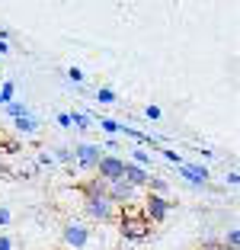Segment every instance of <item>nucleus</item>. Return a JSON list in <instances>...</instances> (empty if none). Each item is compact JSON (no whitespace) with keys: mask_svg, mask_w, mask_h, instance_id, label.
I'll list each match as a JSON object with an SVG mask.
<instances>
[{"mask_svg":"<svg viewBox=\"0 0 240 250\" xmlns=\"http://www.w3.org/2000/svg\"><path fill=\"white\" fill-rule=\"evenodd\" d=\"M71 151H74V164L83 167V170H96V164H100V157H102V147L93 145V141H80Z\"/></svg>","mask_w":240,"mask_h":250,"instance_id":"obj_4","label":"nucleus"},{"mask_svg":"<svg viewBox=\"0 0 240 250\" xmlns=\"http://www.w3.org/2000/svg\"><path fill=\"white\" fill-rule=\"evenodd\" d=\"M199 250H227V247L221 241H211V237H208V241H202V247H199Z\"/></svg>","mask_w":240,"mask_h":250,"instance_id":"obj_23","label":"nucleus"},{"mask_svg":"<svg viewBox=\"0 0 240 250\" xmlns=\"http://www.w3.org/2000/svg\"><path fill=\"white\" fill-rule=\"evenodd\" d=\"M13 96H16V87L7 81L3 87H0V103H3V106H7V103H13Z\"/></svg>","mask_w":240,"mask_h":250,"instance_id":"obj_20","label":"nucleus"},{"mask_svg":"<svg viewBox=\"0 0 240 250\" xmlns=\"http://www.w3.org/2000/svg\"><path fill=\"white\" fill-rule=\"evenodd\" d=\"M67 119H71V125H77L80 132L90 128V116H83V112H67Z\"/></svg>","mask_w":240,"mask_h":250,"instance_id":"obj_16","label":"nucleus"},{"mask_svg":"<svg viewBox=\"0 0 240 250\" xmlns=\"http://www.w3.org/2000/svg\"><path fill=\"white\" fill-rule=\"evenodd\" d=\"M160 154L167 157V161H170V164H176V167H180V164H182V157H180V154H176V151H160Z\"/></svg>","mask_w":240,"mask_h":250,"instance_id":"obj_24","label":"nucleus"},{"mask_svg":"<svg viewBox=\"0 0 240 250\" xmlns=\"http://www.w3.org/2000/svg\"><path fill=\"white\" fill-rule=\"evenodd\" d=\"M13 122H16V132L20 135H36L39 132V122L32 116H20V119H13Z\"/></svg>","mask_w":240,"mask_h":250,"instance_id":"obj_10","label":"nucleus"},{"mask_svg":"<svg viewBox=\"0 0 240 250\" xmlns=\"http://www.w3.org/2000/svg\"><path fill=\"white\" fill-rule=\"evenodd\" d=\"M80 192H83V199L87 196H106V183L102 180H87V183H80Z\"/></svg>","mask_w":240,"mask_h":250,"instance_id":"obj_11","label":"nucleus"},{"mask_svg":"<svg viewBox=\"0 0 240 250\" xmlns=\"http://www.w3.org/2000/svg\"><path fill=\"white\" fill-rule=\"evenodd\" d=\"M144 116H147V119H160V106H147Z\"/></svg>","mask_w":240,"mask_h":250,"instance_id":"obj_26","label":"nucleus"},{"mask_svg":"<svg viewBox=\"0 0 240 250\" xmlns=\"http://www.w3.org/2000/svg\"><path fill=\"white\" fill-rule=\"evenodd\" d=\"M100 128L106 135H119V132H122V125H119L116 119H100Z\"/></svg>","mask_w":240,"mask_h":250,"instance_id":"obj_19","label":"nucleus"},{"mask_svg":"<svg viewBox=\"0 0 240 250\" xmlns=\"http://www.w3.org/2000/svg\"><path fill=\"white\" fill-rule=\"evenodd\" d=\"M122 180L128 186H135V189H141V186H147V180H151V173L141 167H135L131 161H125V170H122Z\"/></svg>","mask_w":240,"mask_h":250,"instance_id":"obj_9","label":"nucleus"},{"mask_svg":"<svg viewBox=\"0 0 240 250\" xmlns=\"http://www.w3.org/2000/svg\"><path fill=\"white\" fill-rule=\"evenodd\" d=\"M180 173H182L186 180H189L192 186H205V183L211 180L208 167H202V164H186V161H182V164H180Z\"/></svg>","mask_w":240,"mask_h":250,"instance_id":"obj_8","label":"nucleus"},{"mask_svg":"<svg viewBox=\"0 0 240 250\" xmlns=\"http://www.w3.org/2000/svg\"><path fill=\"white\" fill-rule=\"evenodd\" d=\"M61 241H64L67 247H74V250H83L90 244V231L83 228L80 221H67L64 231H61Z\"/></svg>","mask_w":240,"mask_h":250,"instance_id":"obj_7","label":"nucleus"},{"mask_svg":"<svg viewBox=\"0 0 240 250\" xmlns=\"http://www.w3.org/2000/svg\"><path fill=\"white\" fill-rule=\"evenodd\" d=\"M96 103H116V90L100 87V90H96Z\"/></svg>","mask_w":240,"mask_h":250,"instance_id":"obj_21","label":"nucleus"},{"mask_svg":"<svg viewBox=\"0 0 240 250\" xmlns=\"http://www.w3.org/2000/svg\"><path fill=\"white\" fill-rule=\"evenodd\" d=\"M170 212H173V202H170L167 196H154V192H147L141 215H144L151 225H160V221H167V218H170Z\"/></svg>","mask_w":240,"mask_h":250,"instance_id":"obj_2","label":"nucleus"},{"mask_svg":"<svg viewBox=\"0 0 240 250\" xmlns=\"http://www.w3.org/2000/svg\"><path fill=\"white\" fill-rule=\"evenodd\" d=\"M39 164H42V167H51V164H55V161H51V154H48V151H45V154H39Z\"/></svg>","mask_w":240,"mask_h":250,"instance_id":"obj_29","label":"nucleus"},{"mask_svg":"<svg viewBox=\"0 0 240 250\" xmlns=\"http://www.w3.org/2000/svg\"><path fill=\"white\" fill-rule=\"evenodd\" d=\"M151 228L154 225L138 212V208H122V212H119V234H122L125 241H131V244L147 241V237L154 234Z\"/></svg>","mask_w":240,"mask_h":250,"instance_id":"obj_1","label":"nucleus"},{"mask_svg":"<svg viewBox=\"0 0 240 250\" xmlns=\"http://www.w3.org/2000/svg\"><path fill=\"white\" fill-rule=\"evenodd\" d=\"M240 183V173L237 170H231V173H227V186H237Z\"/></svg>","mask_w":240,"mask_h":250,"instance_id":"obj_28","label":"nucleus"},{"mask_svg":"<svg viewBox=\"0 0 240 250\" xmlns=\"http://www.w3.org/2000/svg\"><path fill=\"white\" fill-rule=\"evenodd\" d=\"M51 161H61V164H74V151L67 145H58L55 147V157H51Z\"/></svg>","mask_w":240,"mask_h":250,"instance_id":"obj_14","label":"nucleus"},{"mask_svg":"<svg viewBox=\"0 0 240 250\" xmlns=\"http://www.w3.org/2000/svg\"><path fill=\"white\" fill-rule=\"evenodd\" d=\"M122 170H125V161L116 154H102L100 164H96V180L102 183H119L122 180Z\"/></svg>","mask_w":240,"mask_h":250,"instance_id":"obj_3","label":"nucleus"},{"mask_svg":"<svg viewBox=\"0 0 240 250\" xmlns=\"http://www.w3.org/2000/svg\"><path fill=\"white\" fill-rule=\"evenodd\" d=\"M122 132L128 135V138L141 141V145H151V147H157V138H151V135H141V132H135V128H125V125H122Z\"/></svg>","mask_w":240,"mask_h":250,"instance_id":"obj_15","label":"nucleus"},{"mask_svg":"<svg viewBox=\"0 0 240 250\" xmlns=\"http://www.w3.org/2000/svg\"><path fill=\"white\" fill-rule=\"evenodd\" d=\"M147 189L154 192V196H167V189H170V183L163 177H151L147 180Z\"/></svg>","mask_w":240,"mask_h":250,"instance_id":"obj_12","label":"nucleus"},{"mask_svg":"<svg viewBox=\"0 0 240 250\" xmlns=\"http://www.w3.org/2000/svg\"><path fill=\"white\" fill-rule=\"evenodd\" d=\"M7 112H10V119L32 116V109H29V106H26V103H16V100H13V103H7Z\"/></svg>","mask_w":240,"mask_h":250,"instance_id":"obj_13","label":"nucleus"},{"mask_svg":"<svg viewBox=\"0 0 240 250\" xmlns=\"http://www.w3.org/2000/svg\"><path fill=\"white\" fill-rule=\"evenodd\" d=\"M83 212H87L90 218H96V221H112L119 208L112 206L106 196H87L83 199Z\"/></svg>","mask_w":240,"mask_h":250,"instance_id":"obj_5","label":"nucleus"},{"mask_svg":"<svg viewBox=\"0 0 240 250\" xmlns=\"http://www.w3.org/2000/svg\"><path fill=\"white\" fill-rule=\"evenodd\" d=\"M58 125H61V128H71V119H67V112H61V116H58Z\"/></svg>","mask_w":240,"mask_h":250,"instance_id":"obj_30","label":"nucleus"},{"mask_svg":"<svg viewBox=\"0 0 240 250\" xmlns=\"http://www.w3.org/2000/svg\"><path fill=\"white\" fill-rule=\"evenodd\" d=\"M135 196H138V189H135V186H128L125 180H119V183H106V199H109L116 208H125Z\"/></svg>","mask_w":240,"mask_h":250,"instance_id":"obj_6","label":"nucleus"},{"mask_svg":"<svg viewBox=\"0 0 240 250\" xmlns=\"http://www.w3.org/2000/svg\"><path fill=\"white\" fill-rule=\"evenodd\" d=\"M67 81L71 83H83V71H80V67H67Z\"/></svg>","mask_w":240,"mask_h":250,"instance_id":"obj_22","label":"nucleus"},{"mask_svg":"<svg viewBox=\"0 0 240 250\" xmlns=\"http://www.w3.org/2000/svg\"><path fill=\"white\" fill-rule=\"evenodd\" d=\"M3 225H10V208L7 206H0V228H3Z\"/></svg>","mask_w":240,"mask_h":250,"instance_id":"obj_25","label":"nucleus"},{"mask_svg":"<svg viewBox=\"0 0 240 250\" xmlns=\"http://www.w3.org/2000/svg\"><path fill=\"white\" fill-rule=\"evenodd\" d=\"M221 244H224L227 250H240V231H237V228H231V231L224 234V241H221Z\"/></svg>","mask_w":240,"mask_h":250,"instance_id":"obj_17","label":"nucleus"},{"mask_svg":"<svg viewBox=\"0 0 240 250\" xmlns=\"http://www.w3.org/2000/svg\"><path fill=\"white\" fill-rule=\"evenodd\" d=\"M0 250H13V241L7 234H0Z\"/></svg>","mask_w":240,"mask_h":250,"instance_id":"obj_27","label":"nucleus"},{"mask_svg":"<svg viewBox=\"0 0 240 250\" xmlns=\"http://www.w3.org/2000/svg\"><path fill=\"white\" fill-rule=\"evenodd\" d=\"M131 164H135V167H141V170H144L147 164H151V154H147V151H141V147H138V151H131Z\"/></svg>","mask_w":240,"mask_h":250,"instance_id":"obj_18","label":"nucleus"}]
</instances>
